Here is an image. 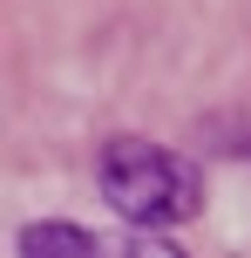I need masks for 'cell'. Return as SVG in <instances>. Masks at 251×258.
Segmentation results:
<instances>
[{
	"label": "cell",
	"instance_id": "cell-2",
	"mask_svg": "<svg viewBox=\"0 0 251 258\" xmlns=\"http://www.w3.org/2000/svg\"><path fill=\"white\" fill-rule=\"evenodd\" d=\"M21 258H184L149 231H89V224H27Z\"/></svg>",
	"mask_w": 251,
	"mask_h": 258
},
{
	"label": "cell",
	"instance_id": "cell-1",
	"mask_svg": "<svg viewBox=\"0 0 251 258\" xmlns=\"http://www.w3.org/2000/svg\"><path fill=\"white\" fill-rule=\"evenodd\" d=\"M102 183L109 211L136 231H163V224H184L190 211L204 204V183H197V163L170 156L163 143H143V136H116L102 150Z\"/></svg>",
	"mask_w": 251,
	"mask_h": 258
}]
</instances>
